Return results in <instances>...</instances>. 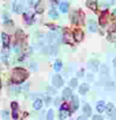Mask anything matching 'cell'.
I'll return each mask as SVG.
<instances>
[{
    "label": "cell",
    "instance_id": "4fadbf2b",
    "mask_svg": "<svg viewBox=\"0 0 116 120\" xmlns=\"http://www.w3.org/2000/svg\"><path fill=\"white\" fill-rule=\"evenodd\" d=\"M96 109H97V111H98L99 113L104 112V111H105V103H104V101H99V102L96 105Z\"/></svg>",
    "mask_w": 116,
    "mask_h": 120
},
{
    "label": "cell",
    "instance_id": "9c48e42d",
    "mask_svg": "<svg viewBox=\"0 0 116 120\" xmlns=\"http://www.w3.org/2000/svg\"><path fill=\"white\" fill-rule=\"evenodd\" d=\"M60 10H61V12H63V14L68 12V10H69V2H67V1H62V2L60 4Z\"/></svg>",
    "mask_w": 116,
    "mask_h": 120
},
{
    "label": "cell",
    "instance_id": "7a4b0ae2",
    "mask_svg": "<svg viewBox=\"0 0 116 120\" xmlns=\"http://www.w3.org/2000/svg\"><path fill=\"white\" fill-rule=\"evenodd\" d=\"M52 84L54 88H61L63 85V79L61 78V75L55 74L52 78Z\"/></svg>",
    "mask_w": 116,
    "mask_h": 120
},
{
    "label": "cell",
    "instance_id": "30bf717a",
    "mask_svg": "<svg viewBox=\"0 0 116 120\" xmlns=\"http://www.w3.org/2000/svg\"><path fill=\"white\" fill-rule=\"evenodd\" d=\"M71 94H72V91L70 88H65L63 90V93H62V97H63V99H70V97H71Z\"/></svg>",
    "mask_w": 116,
    "mask_h": 120
},
{
    "label": "cell",
    "instance_id": "5bb4252c",
    "mask_svg": "<svg viewBox=\"0 0 116 120\" xmlns=\"http://www.w3.org/2000/svg\"><path fill=\"white\" fill-rule=\"evenodd\" d=\"M71 105H72V109L73 110L78 109V107H79V100H78V97H76V95L72 97V102H71Z\"/></svg>",
    "mask_w": 116,
    "mask_h": 120
},
{
    "label": "cell",
    "instance_id": "8fae6325",
    "mask_svg": "<svg viewBox=\"0 0 116 120\" xmlns=\"http://www.w3.org/2000/svg\"><path fill=\"white\" fill-rule=\"evenodd\" d=\"M43 107V101L41 99H37L34 101V103H33V108L35 110H40L41 108Z\"/></svg>",
    "mask_w": 116,
    "mask_h": 120
},
{
    "label": "cell",
    "instance_id": "484cf974",
    "mask_svg": "<svg viewBox=\"0 0 116 120\" xmlns=\"http://www.w3.org/2000/svg\"><path fill=\"white\" fill-rule=\"evenodd\" d=\"M38 1H40V0H28V4L31 6H36V4Z\"/></svg>",
    "mask_w": 116,
    "mask_h": 120
},
{
    "label": "cell",
    "instance_id": "836d02e7",
    "mask_svg": "<svg viewBox=\"0 0 116 120\" xmlns=\"http://www.w3.org/2000/svg\"><path fill=\"white\" fill-rule=\"evenodd\" d=\"M113 14H114V15L116 16V9H115V10H114V12H113Z\"/></svg>",
    "mask_w": 116,
    "mask_h": 120
},
{
    "label": "cell",
    "instance_id": "603a6c76",
    "mask_svg": "<svg viewBox=\"0 0 116 120\" xmlns=\"http://www.w3.org/2000/svg\"><path fill=\"white\" fill-rule=\"evenodd\" d=\"M53 118H54V111H53L52 109H50V110H48V112L46 120H53Z\"/></svg>",
    "mask_w": 116,
    "mask_h": 120
},
{
    "label": "cell",
    "instance_id": "ac0fdd59",
    "mask_svg": "<svg viewBox=\"0 0 116 120\" xmlns=\"http://www.w3.org/2000/svg\"><path fill=\"white\" fill-rule=\"evenodd\" d=\"M11 107H12V117H14V119H17V117H18V115H17V103H15V102H12L11 103Z\"/></svg>",
    "mask_w": 116,
    "mask_h": 120
},
{
    "label": "cell",
    "instance_id": "ba28073f",
    "mask_svg": "<svg viewBox=\"0 0 116 120\" xmlns=\"http://www.w3.org/2000/svg\"><path fill=\"white\" fill-rule=\"evenodd\" d=\"M114 110H115V108H114V105H113V103H107V105H106L105 111H106V113H107L108 116H112V115H113Z\"/></svg>",
    "mask_w": 116,
    "mask_h": 120
},
{
    "label": "cell",
    "instance_id": "cb8c5ba5",
    "mask_svg": "<svg viewBox=\"0 0 116 120\" xmlns=\"http://www.w3.org/2000/svg\"><path fill=\"white\" fill-rule=\"evenodd\" d=\"M77 84H78V80H77L76 78L70 80V86H71V88H76V86H77Z\"/></svg>",
    "mask_w": 116,
    "mask_h": 120
},
{
    "label": "cell",
    "instance_id": "7402d4cb",
    "mask_svg": "<svg viewBox=\"0 0 116 120\" xmlns=\"http://www.w3.org/2000/svg\"><path fill=\"white\" fill-rule=\"evenodd\" d=\"M48 16L51 17V18H53V19H55V18H58V12L54 10V9H51L50 10V12H48Z\"/></svg>",
    "mask_w": 116,
    "mask_h": 120
},
{
    "label": "cell",
    "instance_id": "4dcf8cb0",
    "mask_svg": "<svg viewBox=\"0 0 116 120\" xmlns=\"http://www.w3.org/2000/svg\"><path fill=\"white\" fill-rule=\"evenodd\" d=\"M111 30H112V31H116V24H114V25H113V26H112Z\"/></svg>",
    "mask_w": 116,
    "mask_h": 120
},
{
    "label": "cell",
    "instance_id": "83f0119b",
    "mask_svg": "<svg viewBox=\"0 0 116 120\" xmlns=\"http://www.w3.org/2000/svg\"><path fill=\"white\" fill-rule=\"evenodd\" d=\"M92 120H103V117L100 115H96L92 117Z\"/></svg>",
    "mask_w": 116,
    "mask_h": 120
},
{
    "label": "cell",
    "instance_id": "2e32d148",
    "mask_svg": "<svg viewBox=\"0 0 116 120\" xmlns=\"http://www.w3.org/2000/svg\"><path fill=\"white\" fill-rule=\"evenodd\" d=\"M69 113H70V112H69V110H60V113H59V118L63 120V119H65V118L68 117Z\"/></svg>",
    "mask_w": 116,
    "mask_h": 120
},
{
    "label": "cell",
    "instance_id": "5b68a950",
    "mask_svg": "<svg viewBox=\"0 0 116 120\" xmlns=\"http://www.w3.org/2000/svg\"><path fill=\"white\" fill-rule=\"evenodd\" d=\"M73 35H74V39L77 42H81L82 38H84V33H82V30H80V29H77V30L74 31Z\"/></svg>",
    "mask_w": 116,
    "mask_h": 120
},
{
    "label": "cell",
    "instance_id": "52a82bcc",
    "mask_svg": "<svg viewBox=\"0 0 116 120\" xmlns=\"http://www.w3.org/2000/svg\"><path fill=\"white\" fill-rule=\"evenodd\" d=\"M88 90H89V85H88L87 83H82L79 86V93L84 95V94H86L87 92H88Z\"/></svg>",
    "mask_w": 116,
    "mask_h": 120
},
{
    "label": "cell",
    "instance_id": "d6986e66",
    "mask_svg": "<svg viewBox=\"0 0 116 120\" xmlns=\"http://www.w3.org/2000/svg\"><path fill=\"white\" fill-rule=\"evenodd\" d=\"M54 70L56 71V72H59L61 68H62V62L60 61V60H58V61H55V63H54Z\"/></svg>",
    "mask_w": 116,
    "mask_h": 120
},
{
    "label": "cell",
    "instance_id": "ffe728a7",
    "mask_svg": "<svg viewBox=\"0 0 116 120\" xmlns=\"http://www.w3.org/2000/svg\"><path fill=\"white\" fill-rule=\"evenodd\" d=\"M35 10H36L37 14H42L43 12V6H42V4H41V1H38L36 4V6H35Z\"/></svg>",
    "mask_w": 116,
    "mask_h": 120
},
{
    "label": "cell",
    "instance_id": "3957f363",
    "mask_svg": "<svg viewBox=\"0 0 116 120\" xmlns=\"http://www.w3.org/2000/svg\"><path fill=\"white\" fill-rule=\"evenodd\" d=\"M98 65H99V62H98L97 60H90L89 62H88V68H89L91 71H94V72H97Z\"/></svg>",
    "mask_w": 116,
    "mask_h": 120
},
{
    "label": "cell",
    "instance_id": "277c9868",
    "mask_svg": "<svg viewBox=\"0 0 116 120\" xmlns=\"http://www.w3.org/2000/svg\"><path fill=\"white\" fill-rule=\"evenodd\" d=\"M86 5L91 10H94V11L97 10V0H87V4Z\"/></svg>",
    "mask_w": 116,
    "mask_h": 120
},
{
    "label": "cell",
    "instance_id": "8992f818",
    "mask_svg": "<svg viewBox=\"0 0 116 120\" xmlns=\"http://www.w3.org/2000/svg\"><path fill=\"white\" fill-rule=\"evenodd\" d=\"M82 111H84V117H90L91 116V107H90L88 103H86L82 108Z\"/></svg>",
    "mask_w": 116,
    "mask_h": 120
},
{
    "label": "cell",
    "instance_id": "f1b7e54d",
    "mask_svg": "<svg viewBox=\"0 0 116 120\" xmlns=\"http://www.w3.org/2000/svg\"><path fill=\"white\" fill-rule=\"evenodd\" d=\"M48 91H50V93L55 94V90H54V89H51V88H48Z\"/></svg>",
    "mask_w": 116,
    "mask_h": 120
},
{
    "label": "cell",
    "instance_id": "1f68e13d",
    "mask_svg": "<svg viewBox=\"0 0 116 120\" xmlns=\"http://www.w3.org/2000/svg\"><path fill=\"white\" fill-rule=\"evenodd\" d=\"M77 120H86V119H84V117H79Z\"/></svg>",
    "mask_w": 116,
    "mask_h": 120
},
{
    "label": "cell",
    "instance_id": "f546056e",
    "mask_svg": "<svg viewBox=\"0 0 116 120\" xmlns=\"http://www.w3.org/2000/svg\"><path fill=\"white\" fill-rule=\"evenodd\" d=\"M50 102H51V98L48 97V98H46V101H45V103H46V105H50Z\"/></svg>",
    "mask_w": 116,
    "mask_h": 120
},
{
    "label": "cell",
    "instance_id": "7c38bea8",
    "mask_svg": "<svg viewBox=\"0 0 116 120\" xmlns=\"http://www.w3.org/2000/svg\"><path fill=\"white\" fill-rule=\"evenodd\" d=\"M88 28H89V30L92 31V33L97 31V22H96V21H94V20H89Z\"/></svg>",
    "mask_w": 116,
    "mask_h": 120
},
{
    "label": "cell",
    "instance_id": "4316f807",
    "mask_svg": "<svg viewBox=\"0 0 116 120\" xmlns=\"http://www.w3.org/2000/svg\"><path fill=\"white\" fill-rule=\"evenodd\" d=\"M60 110H69V105L68 103H63V105H61Z\"/></svg>",
    "mask_w": 116,
    "mask_h": 120
},
{
    "label": "cell",
    "instance_id": "d4e9b609",
    "mask_svg": "<svg viewBox=\"0 0 116 120\" xmlns=\"http://www.w3.org/2000/svg\"><path fill=\"white\" fill-rule=\"evenodd\" d=\"M105 72H106V74H108V68L105 66V65H103V66H101V73L105 74Z\"/></svg>",
    "mask_w": 116,
    "mask_h": 120
},
{
    "label": "cell",
    "instance_id": "9a60e30c",
    "mask_svg": "<svg viewBox=\"0 0 116 120\" xmlns=\"http://www.w3.org/2000/svg\"><path fill=\"white\" fill-rule=\"evenodd\" d=\"M1 37H2V42H4V46L5 47H8V45H9V36L6 34V33H2V35H1Z\"/></svg>",
    "mask_w": 116,
    "mask_h": 120
},
{
    "label": "cell",
    "instance_id": "44dd1931",
    "mask_svg": "<svg viewBox=\"0 0 116 120\" xmlns=\"http://www.w3.org/2000/svg\"><path fill=\"white\" fill-rule=\"evenodd\" d=\"M12 10L17 12V14H19L21 11V6H19L17 2H14V5H12Z\"/></svg>",
    "mask_w": 116,
    "mask_h": 120
},
{
    "label": "cell",
    "instance_id": "e0dca14e",
    "mask_svg": "<svg viewBox=\"0 0 116 120\" xmlns=\"http://www.w3.org/2000/svg\"><path fill=\"white\" fill-rule=\"evenodd\" d=\"M71 19L73 24H79V15H78V11H74L72 16H71Z\"/></svg>",
    "mask_w": 116,
    "mask_h": 120
},
{
    "label": "cell",
    "instance_id": "e575fe53",
    "mask_svg": "<svg viewBox=\"0 0 116 120\" xmlns=\"http://www.w3.org/2000/svg\"><path fill=\"white\" fill-rule=\"evenodd\" d=\"M0 88H1V83H0Z\"/></svg>",
    "mask_w": 116,
    "mask_h": 120
},
{
    "label": "cell",
    "instance_id": "d6a6232c",
    "mask_svg": "<svg viewBox=\"0 0 116 120\" xmlns=\"http://www.w3.org/2000/svg\"><path fill=\"white\" fill-rule=\"evenodd\" d=\"M113 63H114V66H115V68H116V57L114 58V61H113Z\"/></svg>",
    "mask_w": 116,
    "mask_h": 120
},
{
    "label": "cell",
    "instance_id": "6da1fadb",
    "mask_svg": "<svg viewBox=\"0 0 116 120\" xmlns=\"http://www.w3.org/2000/svg\"><path fill=\"white\" fill-rule=\"evenodd\" d=\"M28 76V74L25 70H23V68H16L15 71H14V76H12V80H14V82L15 83H21V82H24L25 80L27 79Z\"/></svg>",
    "mask_w": 116,
    "mask_h": 120
}]
</instances>
